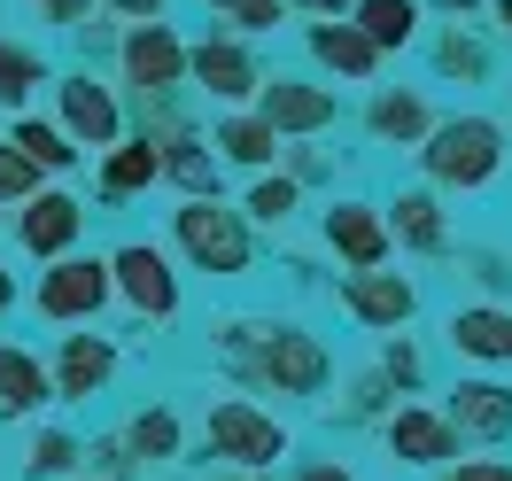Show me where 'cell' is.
<instances>
[{"instance_id": "obj_1", "label": "cell", "mask_w": 512, "mask_h": 481, "mask_svg": "<svg viewBox=\"0 0 512 481\" xmlns=\"http://www.w3.org/2000/svg\"><path fill=\"white\" fill-rule=\"evenodd\" d=\"M419 163H427L435 187L474 194V187H489V179L505 171V125H497V117H443V125H427Z\"/></svg>"}, {"instance_id": "obj_2", "label": "cell", "mask_w": 512, "mask_h": 481, "mask_svg": "<svg viewBox=\"0 0 512 481\" xmlns=\"http://www.w3.org/2000/svg\"><path fill=\"white\" fill-rule=\"evenodd\" d=\"M233 350H256V381H272L280 396H319L326 388V350L303 326H225Z\"/></svg>"}, {"instance_id": "obj_3", "label": "cell", "mask_w": 512, "mask_h": 481, "mask_svg": "<svg viewBox=\"0 0 512 481\" xmlns=\"http://www.w3.org/2000/svg\"><path fill=\"white\" fill-rule=\"evenodd\" d=\"M171 233H179V249L194 257V272H218V280H241L249 257H256L241 210H225V202H210V194H187V202L171 210Z\"/></svg>"}, {"instance_id": "obj_4", "label": "cell", "mask_w": 512, "mask_h": 481, "mask_svg": "<svg viewBox=\"0 0 512 481\" xmlns=\"http://www.w3.org/2000/svg\"><path fill=\"white\" fill-rule=\"evenodd\" d=\"M109 257H47V272H39V319H63V326H78V319H101L109 311Z\"/></svg>"}, {"instance_id": "obj_5", "label": "cell", "mask_w": 512, "mask_h": 481, "mask_svg": "<svg viewBox=\"0 0 512 481\" xmlns=\"http://www.w3.org/2000/svg\"><path fill=\"white\" fill-rule=\"evenodd\" d=\"M202 435H210V450H218L225 466H249V474L288 450V427H280L272 412H256V404H210Z\"/></svg>"}, {"instance_id": "obj_6", "label": "cell", "mask_w": 512, "mask_h": 481, "mask_svg": "<svg viewBox=\"0 0 512 481\" xmlns=\"http://www.w3.org/2000/svg\"><path fill=\"white\" fill-rule=\"evenodd\" d=\"M109 288L125 295L140 319H171L179 311V272H171V257H163L156 241H125L109 257Z\"/></svg>"}, {"instance_id": "obj_7", "label": "cell", "mask_w": 512, "mask_h": 481, "mask_svg": "<svg viewBox=\"0 0 512 481\" xmlns=\"http://www.w3.org/2000/svg\"><path fill=\"white\" fill-rule=\"evenodd\" d=\"M125 86H140L148 101H163L171 86H187V39L171 32L163 16L132 24V39H125Z\"/></svg>"}, {"instance_id": "obj_8", "label": "cell", "mask_w": 512, "mask_h": 481, "mask_svg": "<svg viewBox=\"0 0 512 481\" xmlns=\"http://www.w3.org/2000/svg\"><path fill=\"white\" fill-rule=\"evenodd\" d=\"M55 101H63V132H70V148H109V140L125 132V109H117V94L101 86L94 70L63 78V86H55Z\"/></svg>"}, {"instance_id": "obj_9", "label": "cell", "mask_w": 512, "mask_h": 481, "mask_svg": "<svg viewBox=\"0 0 512 481\" xmlns=\"http://www.w3.org/2000/svg\"><path fill=\"white\" fill-rule=\"evenodd\" d=\"M78 225H86V210H78V194H63V187H32L16 202V241H24L32 257H63L70 241H78Z\"/></svg>"}, {"instance_id": "obj_10", "label": "cell", "mask_w": 512, "mask_h": 481, "mask_svg": "<svg viewBox=\"0 0 512 481\" xmlns=\"http://www.w3.org/2000/svg\"><path fill=\"white\" fill-rule=\"evenodd\" d=\"M256 117L272 132H326L334 125V94L303 86V78H256Z\"/></svg>"}, {"instance_id": "obj_11", "label": "cell", "mask_w": 512, "mask_h": 481, "mask_svg": "<svg viewBox=\"0 0 512 481\" xmlns=\"http://www.w3.org/2000/svg\"><path fill=\"white\" fill-rule=\"evenodd\" d=\"M342 303H350V319L357 326H404L419 311V295H412V280H404V272H381V264H365V272H350V280H342Z\"/></svg>"}, {"instance_id": "obj_12", "label": "cell", "mask_w": 512, "mask_h": 481, "mask_svg": "<svg viewBox=\"0 0 512 481\" xmlns=\"http://www.w3.org/2000/svg\"><path fill=\"white\" fill-rule=\"evenodd\" d=\"M187 78L202 86V94H218V101H249L256 94V63H249V47L241 39H202V47H187Z\"/></svg>"}, {"instance_id": "obj_13", "label": "cell", "mask_w": 512, "mask_h": 481, "mask_svg": "<svg viewBox=\"0 0 512 481\" xmlns=\"http://www.w3.org/2000/svg\"><path fill=\"white\" fill-rule=\"evenodd\" d=\"M326 249L350 264V272H365V264H388V225L373 202H334L326 210Z\"/></svg>"}, {"instance_id": "obj_14", "label": "cell", "mask_w": 512, "mask_h": 481, "mask_svg": "<svg viewBox=\"0 0 512 481\" xmlns=\"http://www.w3.org/2000/svg\"><path fill=\"white\" fill-rule=\"evenodd\" d=\"M388 450H396L404 466H450V458H458V427H450L443 412L404 404V412L388 419Z\"/></svg>"}, {"instance_id": "obj_15", "label": "cell", "mask_w": 512, "mask_h": 481, "mask_svg": "<svg viewBox=\"0 0 512 481\" xmlns=\"http://www.w3.org/2000/svg\"><path fill=\"white\" fill-rule=\"evenodd\" d=\"M443 419L458 427V435L497 443V435H512V388H505V381H458V396H450Z\"/></svg>"}, {"instance_id": "obj_16", "label": "cell", "mask_w": 512, "mask_h": 481, "mask_svg": "<svg viewBox=\"0 0 512 481\" xmlns=\"http://www.w3.org/2000/svg\"><path fill=\"white\" fill-rule=\"evenodd\" d=\"M109 373H117V350H109L101 334H70L47 381H55V396H101V388H109Z\"/></svg>"}, {"instance_id": "obj_17", "label": "cell", "mask_w": 512, "mask_h": 481, "mask_svg": "<svg viewBox=\"0 0 512 481\" xmlns=\"http://www.w3.org/2000/svg\"><path fill=\"white\" fill-rule=\"evenodd\" d=\"M39 404H55V381H47V365L32 350H16V342H0V412L32 419Z\"/></svg>"}, {"instance_id": "obj_18", "label": "cell", "mask_w": 512, "mask_h": 481, "mask_svg": "<svg viewBox=\"0 0 512 481\" xmlns=\"http://www.w3.org/2000/svg\"><path fill=\"white\" fill-rule=\"evenodd\" d=\"M450 342H458V357L512 365V311H497V303H474V311H458V319H450Z\"/></svg>"}, {"instance_id": "obj_19", "label": "cell", "mask_w": 512, "mask_h": 481, "mask_svg": "<svg viewBox=\"0 0 512 481\" xmlns=\"http://www.w3.org/2000/svg\"><path fill=\"white\" fill-rule=\"evenodd\" d=\"M381 225H388V241H404V249H427V257H435V249H443V241H450V225H443V202H435V194H427V187L396 194Z\"/></svg>"}, {"instance_id": "obj_20", "label": "cell", "mask_w": 512, "mask_h": 481, "mask_svg": "<svg viewBox=\"0 0 512 481\" xmlns=\"http://www.w3.org/2000/svg\"><path fill=\"white\" fill-rule=\"evenodd\" d=\"M311 55L326 70H342V78H373L381 70V47L357 32V24H311Z\"/></svg>"}, {"instance_id": "obj_21", "label": "cell", "mask_w": 512, "mask_h": 481, "mask_svg": "<svg viewBox=\"0 0 512 481\" xmlns=\"http://www.w3.org/2000/svg\"><path fill=\"white\" fill-rule=\"evenodd\" d=\"M8 148L32 163V171H70V163H78L70 132L63 125H39V117H24V109H16V125H8Z\"/></svg>"}, {"instance_id": "obj_22", "label": "cell", "mask_w": 512, "mask_h": 481, "mask_svg": "<svg viewBox=\"0 0 512 481\" xmlns=\"http://www.w3.org/2000/svg\"><path fill=\"white\" fill-rule=\"evenodd\" d=\"M101 187L117 194V202L140 194V187H156V140H125V132H117L109 156H101Z\"/></svg>"}, {"instance_id": "obj_23", "label": "cell", "mask_w": 512, "mask_h": 481, "mask_svg": "<svg viewBox=\"0 0 512 481\" xmlns=\"http://www.w3.org/2000/svg\"><path fill=\"white\" fill-rule=\"evenodd\" d=\"M357 32L373 39V47H412L419 39V0H357V16H350Z\"/></svg>"}, {"instance_id": "obj_24", "label": "cell", "mask_w": 512, "mask_h": 481, "mask_svg": "<svg viewBox=\"0 0 512 481\" xmlns=\"http://www.w3.org/2000/svg\"><path fill=\"white\" fill-rule=\"evenodd\" d=\"M365 125L381 132V140H404V148H412V140H427V125H435V109H427L419 94H396V86H388V94H373V109H365Z\"/></svg>"}, {"instance_id": "obj_25", "label": "cell", "mask_w": 512, "mask_h": 481, "mask_svg": "<svg viewBox=\"0 0 512 481\" xmlns=\"http://www.w3.org/2000/svg\"><path fill=\"white\" fill-rule=\"evenodd\" d=\"M218 156H225V163H249V171H256V163L280 156V132L264 125V117H225V125H218Z\"/></svg>"}, {"instance_id": "obj_26", "label": "cell", "mask_w": 512, "mask_h": 481, "mask_svg": "<svg viewBox=\"0 0 512 481\" xmlns=\"http://www.w3.org/2000/svg\"><path fill=\"white\" fill-rule=\"evenodd\" d=\"M39 78H47V63H39L32 47H16V39H0V109H24Z\"/></svg>"}, {"instance_id": "obj_27", "label": "cell", "mask_w": 512, "mask_h": 481, "mask_svg": "<svg viewBox=\"0 0 512 481\" xmlns=\"http://www.w3.org/2000/svg\"><path fill=\"white\" fill-rule=\"evenodd\" d=\"M125 450L132 458H171V450H179V419L171 412H140L125 427Z\"/></svg>"}, {"instance_id": "obj_28", "label": "cell", "mask_w": 512, "mask_h": 481, "mask_svg": "<svg viewBox=\"0 0 512 481\" xmlns=\"http://www.w3.org/2000/svg\"><path fill=\"white\" fill-rule=\"evenodd\" d=\"M288 210H295V179H256V187H249V218L288 225Z\"/></svg>"}, {"instance_id": "obj_29", "label": "cell", "mask_w": 512, "mask_h": 481, "mask_svg": "<svg viewBox=\"0 0 512 481\" xmlns=\"http://www.w3.org/2000/svg\"><path fill=\"white\" fill-rule=\"evenodd\" d=\"M280 8H288V0H218V16L233 24V32H272Z\"/></svg>"}, {"instance_id": "obj_30", "label": "cell", "mask_w": 512, "mask_h": 481, "mask_svg": "<svg viewBox=\"0 0 512 481\" xmlns=\"http://www.w3.org/2000/svg\"><path fill=\"white\" fill-rule=\"evenodd\" d=\"M39 187V171L24 156H16V148H8V140H0V202H24V194Z\"/></svg>"}, {"instance_id": "obj_31", "label": "cell", "mask_w": 512, "mask_h": 481, "mask_svg": "<svg viewBox=\"0 0 512 481\" xmlns=\"http://www.w3.org/2000/svg\"><path fill=\"white\" fill-rule=\"evenodd\" d=\"M78 466V443L70 435H39L32 443V474H70Z\"/></svg>"}, {"instance_id": "obj_32", "label": "cell", "mask_w": 512, "mask_h": 481, "mask_svg": "<svg viewBox=\"0 0 512 481\" xmlns=\"http://www.w3.org/2000/svg\"><path fill=\"white\" fill-rule=\"evenodd\" d=\"M481 63H489V55H481L466 32H450V39H443V70H450V78H481Z\"/></svg>"}, {"instance_id": "obj_33", "label": "cell", "mask_w": 512, "mask_h": 481, "mask_svg": "<svg viewBox=\"0 0 512 481\" xmlns=\"http://www.w3.org/2000/svg\"><path fill=\"white\" fill-rule=\"evenodd\" d=\"M443 481H512V466L505 458H450Z\"/></svg>"}, {"instance_id": "obj_34", "label": "cell", "mask_w": 512, "mask_h": 481, "mask_svg": "<svg viewBox=\"0 0 512 481\" xmlns=\"http://www.w3.org/2000/svg\"><path fill=\"white\" fill-rule=\"evenodd\" d=\"M47 24H86V0H32Z\"/></svg>"}, {"instance_id": "obj_35", "label": "cell", "mask_w": 512, "mask_h": 481, "mask_svg": "<svg viewBox=\"0 0 512 481\" xmlns=\"http://www.w3.org/2000/svg\"><path fill=\"white\" fill-rule=\"evenodd\" d=\"M388 373H396V381H419V350L412 342H388Z\"/></svg>"}, {"instance_id": "obj_36", "label": "cell", "mask_w": 512, "mask_h": 481, "mask_svg": "<svg viewBox=\"0 0 512 481\" xmlns=\"http://www.w3.org/2000/svg\"><path fill=\"white\" fill-rule=\"evenodd\" d=\"M295 481H357V474H350V466H334V458H319V466H303Z\"/></svg>"}, {"instance_id": "obj_37", "label": "cell", "mask_w": 512, "mask_h": 481, "mask_svg": "<svg viewBox=\"0 0 512 481\" xmlns=\"http://www.w3.org/2000/svg\"><path fill=\"white\" fill-rule=\"evenodd\" d=\"M117 16H132V24H148V16H163V0H109Z\"/></svg>"}, {"instance_id": "obj_38", "label": "cell", "mask_w": 512, "mask_h": 481, "mask_svg": "<svg viewBox=\"0 0 512 481\" xmlns=\"http://www.w3.org/2000/svg\"><path fill=\"white\" fill-rule=\"evenodd\" d=\"M303 8H311V16H334V8H342V0H303Z\"/></svg>"}, {"instance_id": "obj_39", "label": "cell", "mask_w": 512, "mask_h": 481, "mask_svg": "<svg viewBox=\"0 0 512 481\" xmlns=\"http://www.w3.org/2000/svg\"><path fill=\"white\" fill-rule=\"evenodd\" d=\"M8 303H16V280H8V272H0V311H8Z\"/></svg>"}, {"instance_id": "obj_40", "label": "cell", "mask_w": 512, "mask_h": 481, "mask_svg": "<svg viewBox=\"0 0 512 481\" xmlns=\"http://www.w3.org/2000/svg\"><path fill=\"white\" fill-rule=\"evenodd\" d=\"M497 24H505V39H512V0H497Z\"/></svg>"}, {"instance_id": "obj_41", "label": "cell", "mask_w": 512, "mask_h": 481, "mask_svg": "<svg viewBox=\"0 0 512 481\" xmlns=\"http://www.w3.org/2000/svg\"><path fill=\"white\" fill-rule=\"evenodd\" d=\"M443 8H458V16H474V8H481V0H443Z\"/></svg>"}]
</instances>
